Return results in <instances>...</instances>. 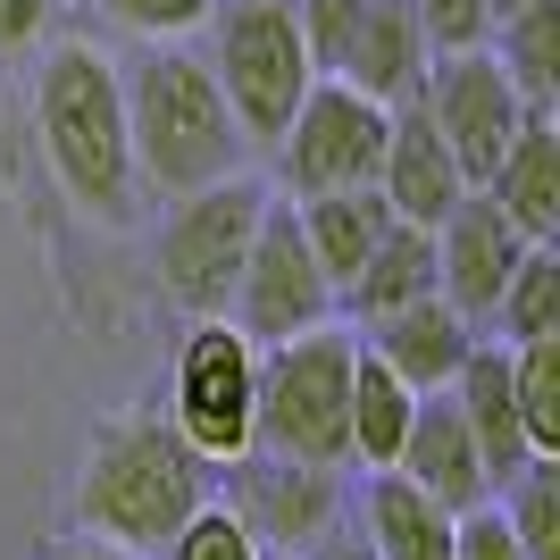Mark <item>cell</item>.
Instances as JSON below:
<instances>
[{
    "label": "cell",
    "instance_id": "cell-1",
    "mask_svg": "<svg viewBox=\"0 0 560 560\" xmlns=\"http://www.w3.org/2000/svg\"><path fill=\"white\" fill-rule=\"evenodd\" d=\"M34 142L59 201L101 234H135L151 192L135 176V142H126V93H117V59L101 43H50L34 68Z\"/></svg>",
    "mask_w": 560,
    "mask_h": 560
},
{
    "label": "cell",
    "instance_id": "cell-2",
    "mask_svg": "<svg viewBox=\"0 0 560 560\" xmlns=\"http://www.w3.org/2000/svg\"><path fill=\"white\" fill-rule=\"evenodd\" d=\"M117 93H126V142H135V176L151 201L218 185L252 151L210 59L185 43H142L135 59H117Z\"/></svg>",
    "mask_w": 560,
    "mask_h": 560
},
{
    "label": "cell",
    "instance_id": "cell-3",
    "mask_svg": "<svg viewBox=\"0 0 560 560\" xmlns=\"http://www.w3.org/2000/svg\"><path fill=\"white\" fill-rule=\"evenodd\" d=\"M210 493H218V468L201 460L160 410H126V419H109L93 444H84V468H75V527L151 560Z\"/></svg>",
    "mask_w": 560,
    "mask_h": 560
},
{
    "label": "cell",
    "instance_id": "cell-4",
    "mask_svg": "<svg viewBox=\"0 0 560 560\" xmlns=\"http://www.w3.org/2000/svg\"><path fill=\"white\" fill-rule=\"evenodd\" d=\"M351 351H360V335L343 318L284 335V343H259L252 444L318 460V468H351Z\"/></svg>",
    "mask_w": 560,
    "mask_h": 560
},
{
    "label": "cell",
    "instance_id": "cell-5",
    "mask_svg": "<svg viewBox=\"0 0 560 560\" xmlns=\"http://www.w3.org/2000/svg\"><path fill=\"white\" fill-rule=\"evenodd\" d=\"M201 34H210L201 59H210L243 142L268 151L284 135V117L302 109V93L318 84L310 43H302V25H293V0H218L210 18H201Z\"/></svg>",
    "mask_w": 560,
    "mask_h": 560
},
{
    "label": "cell",
    "instance_id": "cell-6",
    "mask_svg": "<svg viewBox=\"0 0 560 560\" xmlns=\"http://www.w3.org/2000/svg\"><path fill=\"white\" fill-rule=\"evenodd\" d=\"M259 210H268V185L259 176H218V185L201 192H176L160 218V252H151V268H160V293L185 318H226V293L234 277H243V252H252L259 234Z\"/></svg>",
    "mask_w": 560,
    "mask_h": 560
},
{
    "label": "cell",
    "instance_id": "cell-7",
    "mask_svg": "<svg viewBox=\"0 0 560 560\" xmlns=\"http://www.w3.org/2000/svg\"><path fill=\"white\" fill-rule=\"evenodd\" d=\"M252 394H259V343L234 318H192L176 343V369H167L160 419L218 468L252 444Z\"/></svg>",
    "mask_w": 560,
    "mask_h": 560
},
{
    "label": "cell",
    "instance_id": "cell-8",
    "mask_svg": "<svg viewBox=\"0 0 560 560\" xmlns=\"http://www.w3.org/2000/svg\"><path fill=\"white\" fill-rule=\"evenodd\" d=\"M385 101L351 93L343 75H318L302 93V109L284 117V135L268 142L277 151V185L293 201L310 192H343V185H376V160H385Z\"/></svg>",
    "mask_w": 560,
    "mask_h": 560
},
{
    "label": "cell",
    "instance_id": "cell-9",
    "mask_svg": "<svg viewBox=\"0 0 560 560\" xmlns=\"http://www.w3.org/2000/svg\"><path fill=\"white\" fill-rule=\"evenodd\" d=\"M218 502L252 527L259 552H318L343 527V468L293 460V452L243 444L234 460H218Z\"/></svg>",
    "mask_w": 560,
    "mask_h": 560
},
{
    "label": "cell",
    "instance_id": "cell-10",
    "mask_svg": "<svg viewBox=\"0 0 560 560\" xmlns=\"http://www.w3.org/2000/svg\"><path fill=\"white\" fill-rule=\"evenodd\" d=\"M226 318L252 335V343H284V335H310V327L335 318V277L318 268L293 201H277V192H268V210H259L243 277H234V293H226Z\"/></svg>",
    "mask_w": 560,
    "mask_h": 560
},
{
    "label": "cell",
    "instance_id": "cell-11",
    "mask_svg": "<svg viewBox=\"0 0 560 560\" xmlns=\"http://www.w3.org/2000/svg\"><path fill=\"white\" fill-rule=\"evenodd\" d=\"M419 101H427V117H435V135L452 142V160H460L468 185H486L493 160L511 151V135L527 126V101H518V84L502 75V59H493L486 43L435 50V59H427Z\"/></svg>",
    "mask_w": 560,
    "mask_h": 560
},
{
    "label": "cell",
    "instance_id": "cell-12",
    "mask_svg": "<svg viewBox=\"0 0 560 560\" xmlns=\"http://www.w3.org/2000/svg\"><path fill=\"white\" fill-rule=\"evenodd\" d=\"M518 252H527V234L493 210L486 185H468L460 201H452V218L435 226V293H444L460 318L486 327L493 302H502V284H511V268H518Z\"/></svg>",
    "mask_w": 560,
    "mask_h": 560
},
{
    "label": "cell",
    "instance_id": "cell-13",
    "mask_svg": "<svg viewBox=\"0 0 560 560\" xmlns=\"http://www.w3.org/2000/svg\"><path fill=\"white\" fill-rule=\"evenodd\" d=\"M376 192H385V210L401 218V226H444L452 201L468 192L460 160H452V142L435 135V117H427V101H394V117H385V160H376Z\"/></svg>",
    "mask_w": 560,
    "mask_h": 560
},
{
    "label": "cell",
    "instance_id": "cell-14",
    "mask_svg": "<svg viewBox=\"0 0 560 560\" xmlns=\"http://www.w3.org/2000/svg\"><path fill=\"white\" fill-rule=\"evenodd\" d=\"M351 335H369V351L401 376V385H410V394H444L486 327H477V318H460L444 293H419V302L385 310V318H369V327H351Z\"/></svg>",
    "mask_w": 560,
    "mask_h": 560
},
{
    "label": "cell",
    "instance_id": "cell-15",
    "mask_svg": "<svg viewBox=\"0 0 560 560\" xmlns=\"http://www.w3.org/2000/svg\"><path fill=\"white\" fill-rule=\"evenodd\" d=\"M444 394H452V410H460L468 444H477V460H486L493 493H502L518 468L536 460V444H527V419H518V394H511V343H502V335H477V351L460 360V376H452Z\"/></svg>",
    "mask_w": 560,
    "mask_h": 560
},
{
    "label": "cell",
    "instance_id": "cell-16",
    "mask_svg": "<svg viewBox=\"0 0 560 560\" xmlns=\"http://www.w3.org/2000/svg\"><path fill=\"white\" fill-rule=\"evenodd\" d=\"M394 477H410V486H419L427 502H444V511L493 502V477H486V460H477V444H468L452 394H419L410 435H401V452H394Z\"/></svg>",
    "mask_w": 560,
    "mask_h": 560
},
{
    "label": "cell",
    "instance_id": "cell-17",
    "mask_svg": "<svg viewBox=\"0 0 560 560\" xmlns=\"http://www.w3.org/2000/svg\"><path fill=\"white\" fill-rule=\"evenodd\" d=\"M427 34L419 18H410V0H360V25H351V43L343 59H335V75H343L351 93H369V101H410L427 84Z\"/></svg>",
    "mask_w": 560,
    "mask_h": 560
},
{
    "label": "cell",
    "instance_id": "cell-18",
    "mask_svg": "<svg viewBox=\"0 0 560 560\" xmlns=\"http://www.w3.org/2000/svg\"><path fill=\"white\" fill-rule=\"evenodd\" d=\"M486 192L527 243H560V126H552V109H527L511 151L493 160Z\"/></svg>",
    "mask_w": 560,
    "mask_h": 560
},
{
    "label": "cell",
    "instance_id": "cell-19",
    "mask_svg": "<svg viewBox=\"0 0 560 560\" xmlns=\"http://www.w3.org/2000/svg\"><path fill=\"white\" fill-rule=\"evenodd\" d=\"M419 293H435V234L394 218V226L376 234V252L343 277L335 318H343V327H369V318H385V310H401V302H419Z\"/></svg>",
    "mask_w": 560,
    "mask_h": 560
},
{
    "label": "cell",
    "instance_id": "cell-20",
    "mask_svg": "<svg viewBox=\"0 0 560 560\" xmlns=\"http://www.w3.org/2000/svg\"><path fill=\"white\" fill-rule=\"evenodd\" d=\"M360 544H369V560H452V511L427 502L394 468H369V486H360Z\"/></svg>",
    "mask_w": 560,
    "mask_h": 560
},
{
    "label": "cell",
    "instance_id": "cell-21",
    "mask_svg": "<svg viewBox=\"0 0 560 560\" xmlns=\"http://www.w3.org/2000/svg\"><path fill=\"white\" fill-rule=\"evenodd\" d=\"M293 218H302L310 252H318V268L335 277V293H343V277H351V268H360V259L376 252V234L394 226V210H385V192H376V185L310 192V201H293Z\"/></svg>",
    "mask_w": 560,
    "mask_h": 560
},
{
    "label": "cell",
    "instance_id": "cell-22",
    "mask_svg": "<svg viewBox=\"0 0 560 560\" xmlns=\"http://www.w3.org/2000/svg\"><path fill=\"white\" fill-rule=\"evenodd\" d=\"M410 410H419V394L360 343L351 351V460L360 468H394L401 435H410Z\"/></svg>",
    "mask_w": 560,
    "mask_h": 560
},
{
    "label": "cell",
    "instance_id": "cell-23",
    "mask_svg": "<svg viewBox=\"0 0 560 560\" xmlns=\"http://www.w3.org/2000/svg\"><path fill=\"white\" fill-rule=\"evenodd\" d=\"M486 50L502 59V75L518 84L527 109H552L560 101V0H527L511 18H493Z\"/></svg>",
    "mask_w": 560,
    "mask_h": 560
},
{
    "label": "cell",
    "instance_id": "cell-24",
    "mask_svg": "<svg viewBox=\"0 0 560 560\" xmlns=\"http://www.w3.org/2000/svg\"><path fill=\"white\" fill-rule=\"evenodd\" d=\"M502 343H536V335H560V243H527L502 284V302L486 318Z\"/></svg>",
    "mask_w": 560,
    "mask_h": 560
},
{
    "label": "cell",
    "instance_id": "cell-25",
    "mask_svg": "<svg viewBox=\"0 0 560 560\" xmlns=\"http://www.w3.org/2000/svg\"><path fill=\"white\" fill-rule=\"evenodd\" d=\"M493 502L518 536V560H560V452H536Z\"/></svg>",
    "mask_w": 560,
    "mask_h": 560
},
{
    "label": "cell",
    "instance_id": "cell-26",
    "mask_svg": "<svg viewBox=\"0 0 560 560\" xmlns=\"http://www.w3.org/2000/svg\"><path fill=\"white\" fill-rule=\"evenodd\" d=\"M511 394H518V419H527V444L560 452V335L511 343Z\"/></svg>",
    "mask_w": 560,
    "mask_h": 560
},
{
    "label": "cell",
    "instance_id": "cell-27",
    "mask_svg": "<svg viewBox=\"0 0 560 560\" xmlns=\"http://www.w3.org/2000/svg\"><path fill=\"white\" fill-rule=\"evenodd\" d=\"M151 560H259V544H252V527H243V518L210 493V502H201V511H192Z\"/></svg>",
    "mask_w": 560,
    "mask_h": 560
},
{
    "label": "cell",
    "instance_id": "cell-28",
    "mask_svg": "<svg viewBox=\"0 0 560 560\" xmlns=\"http://www.w3.org/2000/svg\"><path fill=\"white\" fill-rule=\"evenodd\" d=\"M210 9L218 0H101V18L126 25V34H142V43H185V34H201Z\"/></svg>",
    "mask_w": 560,
    "mask_h": 560
},
{
    "label": "cell",
    "instance_id": "cell-29",
    "mask_svg": "<svg viewBox=\"0 0 560 560\" xmlns=\"http://www.w3.org/2000/svg\"><path fill=\"white\" fill-rule=\"evenodd\" d=\"M410 18H419L427 50H468L493 34V9L486 0H410Z\"/></svg>",
    "mask_w": 560,
    "mask_h": 560
},
{
    "label": "cell",
    "instance_id": "cell-30",
    "mask_svg": "<svg viewBox=\"0 0 560 560\" xmlns=\"http://www.w3.org/2000/svg\"><path fill=\"white\" fill-rule=\"evenodd\" d=\"M293 25H302V43H310V68L335 75L351 25H360V0H293Z\"/></svg>",
    "mask_w": 560,
    "mask_h": 560
},
{
    "label": "cell",
    "instance_id": "cell-31",
    "mask_svg": "<svg viewBox=\"0 0 560 560\" xmlns=\"http://www.w3.org/2000/svg\"><path fill=\"white\" fill-rule=\"evenodd\" d=\"M452 560H518V536H511V518H502V502L452 511Z\"/></svg>",
    "mask_w": 560,
    "mask_h": 560
},
{
    "label": "cell",
    "instance_id": "cell-32",
    "mask_svg": "<svg viewBox=\"0 0 560 560\" xmlns=\"http://www.w3.org/2000/svg\"><path fill=\"white\" fill-rule=\"evenodd\" d=\"M50 9L59 0H0V59H18V50H34L50 34Z\"/></svg>",
    "mask_w": 560,
    "mask_h": 560
},
{
    "label": "cell",
    "instance_id": "cell-33",
    "mask_svg": "<svg viewBox=\"0 0 560 560\" xmlns=\"http://www.w3.org/2000/svg\"><path fill=\"white\" fill-rule=\"evenodd\" d=\"M50 560H142V552H126V544H101V536H84V544H68V552H50Z\"/></svg>",
    "mask_w": 560,
    "mask_h": 560
},
{
    "label": "cell",
    "instance_id": "cell-34",
    "mask_svg": "<svg viewBox=\"0 0 560 560\" xmlns=\"http://www.w3.org/2000/svg\"><path fill=\"white\" fill-rule=\"evenodd\" d=\"M302 560H369V544H360V536H327L318 552H302Z\"/></svg>",
    "mask_w": 560,
    "mask_h": 560
},
{
    "label": "cell",
    "instance_id": "cell-35",
    "mask_svg": "<svg viewBox=\"0 0 560 560\" xmlns=\"http://www.w3.org/2000/svg\"><path fill=\"white\" fill-rule=\"evenodd\" d=\"M486 9H493V18H511V9H527V0H486Z\"/></svg>",
    "mask_w": 560,
    "mask_h": 560
},
{
    "label": "cell",
    "instance_id": "cell-36",
    "mask_svg": "<svg viewBox=\"0 0 560 560\" xmlns=\"http://www.w3.org/2000/svg\"><path fill=\"white\" fill-rule=\"evenodd\" d=\"M259 560H302V552H259Z\"/></svg>",
    "mask_w": 560,
    "mask_h": 560
}]
</instances>
